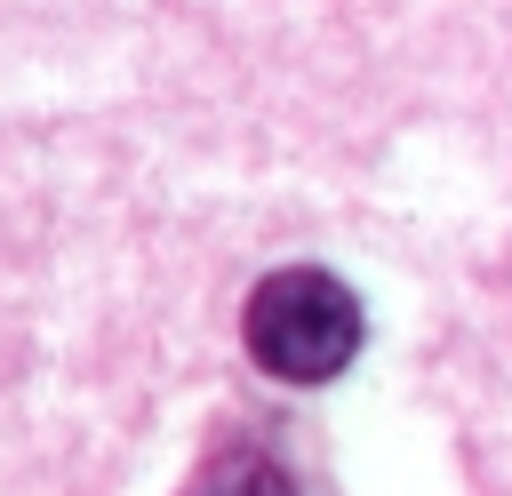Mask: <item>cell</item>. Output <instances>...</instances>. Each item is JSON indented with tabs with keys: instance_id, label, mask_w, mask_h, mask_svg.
Listing matches in <instances>:
<instances>
[{
	"instance_id": "obj_1",
	"label": "cell",
	"mask_w": 512,
	"mask_h": 496,
	"mask_svg": "<svg viewBox=\"0 0 512 496\" xmlns=\"http://www.w3.org/2000/svg\"><path fill=\"white\" fill-rule=\"evenodd\" d=\"M360 296L328 264H280L240 304V344L272 384H336L360 360Z\"/></svg>"
},
{
	"instance_id": "obj_2",
	"label": "cell",
	"mask_w": 512,
	"mask_h": 496,
	"mask_svg": "<svg viewBox=\"0 0 512 496\" xmlns=\"http://www.w3.org/2000/svg\"><path fill=\"white\" fill-rule=\"evenodd\" d=\"M184 496H296V480H288V464H280L272 448L232 440V448H216V456L192 472Z\"/></svg>"
}]
</instances>
